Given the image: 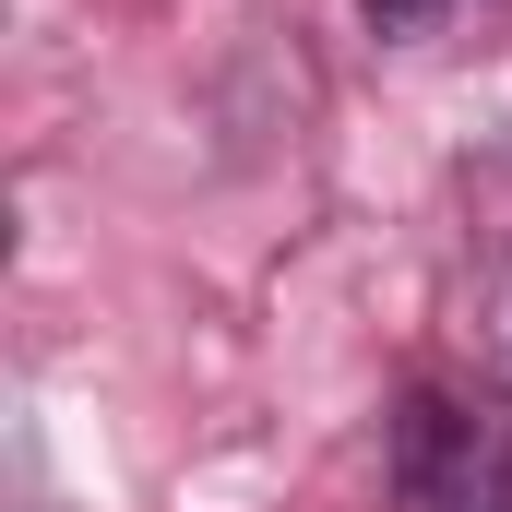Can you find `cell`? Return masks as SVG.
<instances>
[{
	"mask_svg": "<svg viewBox=\"0 0 512 512\" xmlns=\"http://www.w3.org/2000/svg\"><path fill=\"white\" fill-rule=\"evenodd\" d=\"M393 512H512V405L405 393L393 405Z\"/></svg>",
	"mask_w": 512,
	"mask_h": 512,
	"instance_id": "obj_1",
	"label": "cell"
},
{
	"mask_svg": "<svg viewBox=\"0 0 512 512\" xmlns=\"http://www.w3.org/2000/svg\"><path fill=\"white\" fill-rule=\"evenodd\" d=\"M465 346H477V382L512 405V251L477 274V298H465Z\"/></svg>",
	"mask_w": 512,
	"mask_h": 512,
	"instance_id": "obj_2",
	"label": "cell"
},
{
	"mask_svg": "<svg viewBox=\"0 0 512 512\" xmlns=\"http://www.w3.org/2000/svg\"><path fill=\"white\" fill-rule=\"evenodd\" d=\"M441 12H453V0H358V24H370V36H393V48H405V36H429Z\"/></svg>",
	"mask_w": 512,
	"mask_h": 512,
	"instance_id": "obj_3",
	"label": "cell"
}]
</instances>
